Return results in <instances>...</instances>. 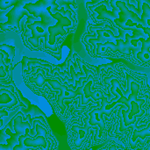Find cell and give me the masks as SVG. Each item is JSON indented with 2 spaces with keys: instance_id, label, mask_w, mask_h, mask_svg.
I'll return each instance as SVG.
<instances>
[{
  "instance_id": "obj_1",
  "label": "cell",
  "mask_w": 150,
  "mask_h": 150,
  "mask_svg": "<svg viewBox=\"0 0 150 150\" xmlns=\"http://www.w3.org/2000/svg\"><path fill=\"white\" fill-rule=\"evenodd\" d=\"M24 9L29 13L21 25L24 45L32 51H42L61 58L63 42L77 28V3L62 0L29 1Z\"/></svg>"
},
{
  "instance_id": "obj_2",
  "label": "cell",
  "mask_w": 150,
  "mask_h": 150,
  "mask_svg": "<svg viewBox=\"0 0 150 150\" xmlns=\"http://www.w3.org/2000/svg\"><path fill=\"white\" fill-rule=\"evenodd\" d=\"M93 24H108L115 30L136 31L150 28L149 0H105L85 3Z\"/></svg>"
},
{
  "instance_id": "obj_3",
  "label": "cell",
  "mask_w": 150,
  "mask_h": 150,
  "mask_svg": "<svg viewBox=\"0 0 150 150\" xmlns=\"http://www.w3.org/2000/svg\"><path fill=\"white\" fill-rule=\"evenodd\" d=\"M65 71L68 73L77 94L74 109H83L96 105H106L111 98L98 80V67L83 60L76 52L65 61Z\"/></svg>"
},
{
  "instance_id": "obj_4",
  "label": "cell",
  "mask_w": 150,
  "mask_h": 150,
  "mask_svg": "<svg viewBox=\"0 0 150 150\" xmlns=\"http://www.w3.org/2000/svg\"><path fill=\"white\" fill-rule=\"evenodd\" d=\"M130 32L115 30L105 23H89L81 41L93 58L125 59L130 62V53L125 43L127 34Z\"/></svg>"
},
{
  "instance_id": "obj_5",
  "label": "cell",
  "mask_w": 150,
  "mask_h": 150,
  "mask_svg": "<svg viewBox=\"0 0 150 150\" xmlns=\"http://www.w3.org/2000/svg\"><path fill=\"white\" fill-rule=\"evenodd\" d=\"M46 91L45 98L54 112L62 122L66 123L77 100V94L63 68L55 65L51 76L47 81Z\"/></svg>"
},
{
  "instance_id": "obj_6",
  "label": "cell",
  "mask_w": 150,
  "mask_h": 150,
  "mask_svg": "<svg viewBox=\"0 0 150 150\" xmlns=\"http://www.w3.org/2000/svg\"><path fill=\"white\" fill-rule=\"evenodd\" d=\"M113 115L106 113L102 105L96 104L83 109H73L71 112V116L77 118L91 132L92 138L90 149L99 147L107 142L108 132L113 121Z\"/></svg>"
},
{
  "instance_id": "obj_7",
  "label": "cell",
  "mask_w": 150,
  "mask_h": 150,
  "mask_svg": "<svg viewBox=\"0 0 150 150\" xmlns=\"http://www.w3.org/2000/svg\"><path fill=\"white\" fill-rule=\"evenodd\" d=\"M55 65L38 58L24 56L22 60V76L25 85L34 94L45 97L46 83L51 76Z\"/></svg>"
},
{
  "instance_id": "obj_8",
  "label": "cell",
  "mask_w": 150,
  "mask_h": 150,
  "mask_svg": "<svg viewBox=\"0 0 150 150\" xmlns=\"http://www.w3.org/2000/svg\"><path fill=\"white\" fill-rule=\"evenodd\" d=\"M31 132L18 137V145L29 150H56L57 141L42 116L31 120Z\"/></svg>"
},
{
  "instance_id": "obj_9",
  "label": "cell",
  "mask_w": 150,
  "mask_h": 150,
  "mask_svg": "<svg viewBox=\"0 0 150 150\" xmlns=\"http://www.w3.org/2000/svg\"><path fill=\"white\" fill-rule=\"evenodd\" d=\"M118 140L126 150H141L144 148L150 141L149 117L128 128Z\"/></svg>"
},
{
  "instance_id": "obj_10",
  "label": "cell",
  "mask_w": 150,
  "mask_h": 150,
  "mask_svg": "<svg viewBox=\"0 0 150 150\" xmlns=\"http://www.w3.org/2000/svg\"><path fill=\"white\" fill-rule=\"evenodd\" d=\"M68 143L71 150H89L92 138L91 130L77 118L71 116L65 123Z\"/></svg>"
},
{
  "instance_id": "obj_11",
  "label": "cell",
  "mask_w": 150,
  "mask_h": 150,
  "mask_svg": "<svg viewBox=\"0 0 150 150\" xmlns=\"http://www.w3.org/2000/svg\"><path fill=\"white\" fill-rule=\"evenodd\" d=\"M28 0H20L17 3L5 13H0V33L7 31H14L18 33H22L21 27V19L24 17L29 15L28 11L24 9V6Z\"/></svg>"
},
{
  "instance_id": "obj_12",
  "label": "cell",
  "mask_w": 150,
  "mask_h": 150,
  "mask_svg": "<svg viewBox=\"0 0 150 150\" xmlns=\"http://www.w3.org/2000/svg\"><path fill=\"white\" fill-rule=\"evenodd\" d=\"M15 55V47L6 44L0 45V81H11L12 61Z\"/></svg>"
},
{
  "instance_id": "obj_13",
  "label": "cell",
  "mask_w": 150,
  "mask_h": 150,
  "mask_svg": "<svg viewBox=\"0 0 150 150\" xmlns=\"http://www.w3.org/2000/svg\"><path fill=\"white\" fill-rule=\"evenodd\" d=\"M18 106H22V102L14 86L0 85V110H14Z\"/></svg>"
},
{
  "instance_id": "obj_14",
  "label": "cell",
  "mask_w": 150,
  "mask_h": 150,
  "mask_svg": "<svg viewBox=\"0 0 150 150\" xmlns=\"http://www.w3.org/2000/svg\"><path fill=\"white\" fill-rule=\"evenodd\" d=\"M93 150H126V149L119 141L112 139L110 141H107L99 148H97L96 149Z\"/></svg>"
},
{
  "instance_id": "obj_15",
  "label": "cell",
  "mask_w": 150,
  "mask_h": 150,
  "mask_svg": "<svg viewBox=\"0 0 150 150\" xmlns=\"http://www.w3.org/2000/svg\"><path fill=\"white\" fill-rule=\"evenodd\" d=\"M16 3H17V0H0V10L1 11L9 10Z\"/></svg>"
},
{
  "instance_id": "obj_16",
  "label": "cell",
  "mask_w": 150,
  "mask_h": 150,
  "mask_svg": "<svg viewBox=\"0 0 150 150\" xmlns=\"http://www.w3.org/2000/svg\"><path fill=\"white\" fill-rule=\"evenodd\" d=\"M141 150H150V141L144 146V148H142Z\"/></svg>"
},
{
  "instance_id": "obj_17",
  "label": "cell",
  "mask_w": 150,
  "mask_h": 150,
  "mask_svg": "<svg viewBox=\"0 0 150 150\" xmlns=\"http://www.w3.org/2000/svg\"><path fill=\"white\" fill-rule=\"evenodd\" d=\"M1 125H2V120H0V127H1Z\"/></svg>"
}]
</instances>
